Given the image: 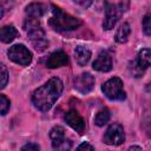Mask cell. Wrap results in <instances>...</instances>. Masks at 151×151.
Wrapping results in <instances>:
<instances>
[{
    "mask_svg": "<svg viewBox=\"0 0 151 151\" xmlns=\"http://www.w3.org/2000/svg\"><path fill=\"white\" fill-rule=\"evenodd\" d=\"M63 88V81L58 77H53L33 92L32 103L38 110L48 111L61 94Z\"/></svg>",
    "mask_w": 151,
    "mask_h": 151,
    "instance_id": "6da1fadb",
    "label": "cell"
},
{
    "mask_svg": "<svg viewBox=\"0 0 151 151\" xmlns=\"http://www.w3.org/2000/svg\"><path fill=\"white\" fill-rule=\"evenodd\" d=\"M50 25L55 31H72L78 28L81 25V21L52 5V18L50 19Z\"/></svg>",
    "mask_w": 151,
    "mask_h": 151,
    "instance_id": "7a4b0ae2",
    "label": "cell"
},
{
    "mask_svg": "<svg viewBox=\"0 0 151 151\" xmlns=\"http://www.w3.org/2000/svg\"><path fill=\"white\" fill-rule=\"evenodd\" d=\"M125 7H129L127 2H119V4H109L106 2V11H105V19L103 22L104 29H112L117 21L120 19Z\"/></svg>",
    "mask_w": 151,
    "mask_h": 151,
    "instance_id": "3957f363",
    "label": "cell"
},
{
    "mask_svg": "<svg viewBox=\"0 0 151 151\" xmlns=\"http://www.w3.org/2000/svg\"><path fill=\"white\" fill-rule=\"evenodd\" d=\"M104 94L111 100H124L126 94L123 88V81L118 77H113L104 83L101 87Z\"/></svg>",
    "mask_w": 151,
    "mask_h": 151,
    "instance_id": "277c9868",
    "label": "cell"
},
{
    "mask_svg": "<svg viewBox=\"0 0 151 151\" xmlns=\"http://www.w3.org/2000/svg\"><path fill=\"white\" fill-rule=\"evenodd\" d=\"M9 59L15 64L26 66L32 61V53L24 45H13L7 52Z\"/></svg>",
    "mask_w": 151,
    "mask_h": 151,
    "instance_id": "5b68a950",
    "label": "cell"
},
{
    "mask_svg": "<svg viewBox=\"0 0 151 151\" xmlns=\"http://www.w3.org/2000/svg\"><path fill=\"white\" fill-rule=\"evenodd\" d=\"M124 140H125V134H124L123 126L118 123L111 124L104 134V143L107 145L117 146L123 144Z\"/></svg>",
    "mask_w": 151,
    "mask_h": 151,
    "instance_id": "8992f818",
    "label": "cell"
},
{
    "mask_svg": "<svg viewBox=\"0 0 151 151\" xmlns=\"http://www.w3.org/2000/svg\"><path fill=\"white\" fill-rule=\"evenodd\" d=\"M28 33V38L33 45V47L35 48V51L38 52H42L47 48L48 46V41L46 39V35H45V31L40 27H37L34 29H31L27 32Z\"/></svg>",
    "mask_w": 151,
    "mask_h": 151,
    "instance_id": "52a82bcc",
    "label": "cell"
},
{
    "mask_svg": "<svg viewBox=\"0 0 151 151\" xmlns=\"http://www.w3.org/2000/svg\"><path fill=\"white\" fill-rule=\"evenodd\" d=\"M94 86V78L90 73H81L74 79V88L80 93H88Z\"/></svg>",
    "mask_w": 151,
    "mask_h": 151,
    "instance_id": "ba28073f",
    "label": "cell"
},
{
    "mask_svg": "<svg viewBox=\"0 0 151 151\" xmlns=\"http://www.w3.org/2000/svg\"><path fill=\"white\" fill-rule=\"evenodd\" d=\"M65 122L78 133H83L85 130V120L76 110H70L68 112H66Z\"/></svg>",
    "mask_w": 151,
    "mask_h": 151,
    "instance_id": "9c48e42d",
    "label": "cell"
},
{
    "mask_svg": "<svg viewBox=\"0 0 151 151\" xmlns=\"http://www.w3.org/2000/svg\"><path fill=\"white\" fill-rule=\"evenodd\" d=\"M92 66H93V68L96 71H99V72H109V71H111V68H112L111 55L106 51L100 52L99 55L97 57V59L93 61Z\"/></svg>",
    "mask_w": 151,
    "mask_h": 151,
    "instance_id": "30bf717a",
    "label": "cell"
},
{
    "mask_svg": "<svg viewBox=\"0 0 151 151\" xmlns=\"http://www.w3.org/2000/svg\"><path fill=\"white\" fill-rule=\"evenodd\" d=\"M68 64V57L65 52L63 51H57L53 52L47 61H46V66L50 68H57V67H61V66H66Z\"/></svg>",
    "mask_w": 151,
    "mask_h": 151,
    "instance_id": "8fae6325",
    "label": "cell"
},
{
    "mask_svg": "<svg viewBox=\"0 0 151 151\" xmlns=\"http://www.w3.org/2000/svg\"><path fill=\"white\" fill-rule=\"evenodd\" d=\"M74 55H76V60L78 65L85 66L91 58V51L85 46H77L74 50Z\"/></svg>",
    "mask_w": 151,
    "mask_h": 151,
    "instance_id": "7c38bea8",
    "label": "cell"
},
{
    "mask_svg": "<svg viewBox=\"0 0 151 151\" xmlns=\"http://www.w3.org/2000/svg\"><path fill=\"white\" fill-rule=\"evenodd\" d=\"M136 63H137L143 70H146V68L151 65V50H149V48H143V50H140V51L138 52Z\"/></svg>",
    "mask_w": 151,
    "mask_h": 151,
    "instance_id": "4fadbf2b",
    "label": "cell"
},
{
    "mask_svg": "<svg viewBox=\"0 0 151 151\" xmlns=\"http://www.w3.org/2000/svg\"><path fill=\"white\" fill-rule=\"evenodd\" d=\"M17 34H18V32L14 28V26H12V25L4 26L0 29V40L2 42H5V44L11 42V41L14 40V38L17 37Z\"/></svg>",
    "mask_w": 151,
    "mask_h": 151,
    "instance_id": "5bb4252c",
    "label": "cell"
},
{
    "mask_svg": "<svg viewBox=\"0 0 151 151\" xmlns=\"http://www.w3.org/2000/svg\"><path fill=\"white\" fill-rule=\"evenodd\" d=\"M26 13L31 18L39 19L45 13V6L40 2H32L26 7Z\"/></svg>",
    "mask_w": 151,
    "mask_h": 151,
    "instance_id": "9a60e30c",
    "label": "cell"
},
{
    "mask_svg": "<svg viewBox=\"0 0 151 151\" xmlns=\"http://www.w3.org/2000/svg\"><path fill=\"white\" fill-rule=\"evenodd\" d=\"M71 147H72V142L65 137L52 140L53 151H70Z\"/></svg>",
    "mask_w": 151,
    "mask_h": 151,
    "instance_id": "2e32d148",
    "label": "cell"
},
{
    "mask_svg": "<svg viewBox=\"0 0 151 151\" xmlns=\"http://www.w3.org/2000/svg\"><path fill=\"white\" fill-rule=\"evenodd\" d=\"M130 32H131V28H130V25L127 22H124L117 31L116 33V41L119 42V44H123L127 40L129 35H130Z\"/></svg>",
    "mask_w": 151,
    "mask_h": 151,
    "instance_id": "e0dca14e",
    "label": "cell"
},
{
    "mask_svg": "<svg viewBox=\"0 0 151 151\" xmlns=\"http://www.w3.org/2000/svg\"><path fill=\"white\" fill-rule=\"evenodd\" d=\"M110 117H111L110 111H109L107 109H103V110H100V111L96 114L94 122H96V124H97L98 126H104V125L110 120Z\"/></svg>",
    "mask_w": 151,
    "mask_h": 151,
    "instance_id": "ac0fdd59",
    "label": "cell"
},
{
    "mask_svg": "<svg viewBox=\"0 0 151 151\" xmlns=\"http://www.w3.org/2000/svg\"><path fill=\"white\" fill-rule=\"evenodd\" d=\"M50 137H51L52 140L65 137V130H64V127H61V126H54L50 131Z\"/></svg>",
    "mask_w": 151,
    "mask_h": 151,
    "instance_id": "d6986e66",
    "label": "cell"
},
{
    "mask_svg": "<svg viewBox=\"0 0 151 151\" xmlns=\"http://www.w3.org/2000/svg\"><path fill=\"white\" fill-rule=\"evenodd\" d=\"M9 99L5 96V94H0V112L2 116H5L7 113V111L9 110Z\"/></svg>",
    "mask_w": 151,
    "mask_h": 151,
    "instance_id": "ffe728a7",
    "label": "cell"
},
{
    "mask_svg": "<svg viewBox=\"0 0 151 151\" xmlns=\"http://www.w3.org/2000/svg\"><path fill=\"white\" fill-rule=\"evenodd\" d=\"M130 71H131V73H132L133 77L138 78V77H142V76H143V73H144L145 70H143V68L136 63V60H134V61H132V64L130 65Z\"/></svg>",
    "mask_w": 151,
    "mask_h": 151,
    "instance_id": "44dd1931",
    "label": "cell"
},
{
    "mask_svg": "<svg viewBox=\"0 0 151 151\" xmlns=\"http://www.w3.org/2000/svg\"><path fill=\"white\" fill-rule=\"evenodd\" d=\"M143 31L146 35H151V13L146 14L143 19Z\"/></svg>",
    "mask_w": 151,
    "mask_h": 151,
    "instance_id": "7402d4cb",
    "label": "cell"
},
{
    "mask_svg": "<svg viewBox=\"0 0 151 151\" xmlns=\"http://www.w3.org/2000/svg\"><path fill=\"white\" fill-rule=\"evenodd\" d=\"M1 85L0 87L4 88L7 84V79H8V73H7V70H6V66L4 64H1Z\"/></svg>",
    "mask_w": 151,
    "mask_h": 151,
    "instance_id": "603a6c76",
    "label": "cell"
},
{
    "mask_svg": "<svg viewBox=\"0 0 151 151\" xmlns=\"http://www.w3.org/2000/svg\"><path fill=\"white\" fill-rule=\"evenodd\" d=\"M21 151H40V149L35 143H27L21 147Z\"/></svg>",
    "mask_w": 151,
    "mask_h": 151,
    "instance_id": "cb8c5ba5",
    "label": "cell"
},
{
    "mask_svg": "<svg viewBox=\"0 0 151 151\" xmlns=\"http://www.w3.org/2000/svg\"><path fill=\"white\" fill-rule=\"evenodd\" d=\"M76 151H93V147H92V145L88 144L87 142H84V143H81V144L76 149Z\"/></svg>",
    "mask_w": 151,
    "mask_h": 151,
    "instance_id": "d4e9b609",
    "label": "cell"
},
{
    "mask_svg": "<svg viewBox=\"0 0 151 151\" xmlns=\"http://www.w3.org/2000/svg\"><path fill=\"white\" fill-rule=\"evenodd\" d=\"M127 151H143V150H142V147H139L137 145H133V146H130Z\"/></svg>",
    "mask_w": 151,
    "mask_h": 151,
    "instance_id": "484cf974",
    "label": "cell"
},
{
    "mask_svg": "<svg viewBox=\"0 0 151 151\" xmlns=\"http://www.w3.org/2000/svg\"><path fill=\"white\" fill-rule=\"evenodd\" d=\"M147 91H149V92H151V83L147 85Z\"/></svg>",
    "mask_w": 151,
    "mask_h": 151,
    "instance_id": "4316f807",
    "label": "cell"
}]
</instances>
